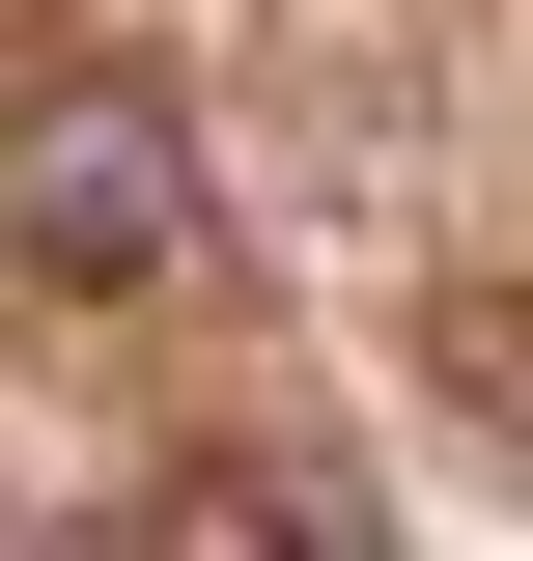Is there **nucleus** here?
Masks as SVG:
<instances>
[{
    "mask_svg": "<svg viewBox=\"0 0 533 561\" xmlns=\"http://www.w3.org/2000/svg\"><path fill=\"white\" fill-rule=\"evenodd\" d=\"M0 253L84 280V309H140V280L197 253V140H169V84H57V113H0Z\"/></svg>",
    "mask_w": 533,
    "mask_h": 561,
    "instance_id": "nucleus-1",
    "label": "nucleus"
}]
</instances>
